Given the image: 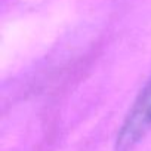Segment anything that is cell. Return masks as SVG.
Listing matches in <instances>:
<instances>
[{
  "mask_svg": "<svg viewBox=\"0 0 151 151\" xmlns=\"http://www.w3.org/2000/svg\"><path fill=\"white\" fill-rule=\"evenodd\" d=\"M151 130V77L130 105L116 138L114 151H132Z\"/></svg>",
  "mask_w": 151,
  "mask_h": 151,
  "instance_id": "6da1fadb",
  "label": "cell"
}]
</instances>
